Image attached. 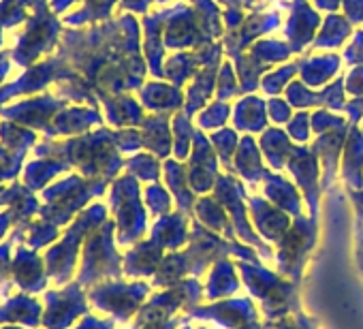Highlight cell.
Returning a JSON list of instances; mask_svg holds the SVG:
<instances>
[{"mask_svg": "<svg viewBox=\"0 0 363 329\" xmlns=\"http://www.w3.org/2000/svg\"><path fill=\"white\" fill-rule=\"evenodd\" d=\"M60 37H62V22L50 9V0L37 5L9 45L13 65L24 71L41 62L43 58H48L58 50Z\"/></svg>", "mask_w": 363, "mask_h": 329, "instance_id": "6da1fadb", "label": "cell"}, {"mask_svg": "<svg viewBox=\"0 0 363 329\" xmlns=\"http://www.w3.org/2000/svg\"><path fill=\"white\" fill-rule=\"evenodd\" d=\"M65 109V99L56 94H35L20 99L16 103H9L0 107V118L11 120L16 124H22L26 128H33L35 133H45L50 137L54 118Z\"/></svg>", "mask_w": 363, "mask_h": 329, "instance_id": "7a4b0ae2", "label": "cell"}, {"mask_svg": "<svg viewBox=\"0 0 363 329\" xmlns=\"http://www.w3.org/2000/svg\"><path fill=\"white\" fill-rule=\"evenodd\" d=\"M11 278L16 282V286L28 291V293H37L45 286V274L41 269V259L37 257L35 250L28 248H18L16 259L11 263Z\"/></svg>", "mask_w": 363, "mask_h": 329, "instance_id": "3957f363", "label": "cell"}, {"mask_svg": "<svg viewBox=\"0 0 363 329\" xmlns=\"http://www.w3.org/2000/svg\"><path fill=\"white\" fill-rule=\"evenodd\" d=\"M39 316H41V303H37V299L28 295L9 297L0 306V323H22L28 327H37Z\"/></svg>", "mask_w": 363, "mask_h": 329, "instance_id": "277c9868", "label": "cell"}, {"mask_svg": "<svg viewBox=\"0 0 363 329\" xmlns=\"http://www.w3.org/2000/svg\"><path fill=\"white\" fill-rule=\"evenodd\" d=\"M67 164L58 158H35L28 160L22 169V184H26L30 191H45V184L56 178L60 172H65Z\"/></svg>", "mask_w": 363, "mask_h": 329, "instance_id": "5b68a950", "label": "cell"}, {"mask_svg": "<svg viewBox=\"0 0 363 329\" xmlns=\"http://www.w3.org/2000/svg\"><path fill=\"white\" fill-rule=\"evenodd\" d=\"M7 206H9V212H11V218H13V227L30 223V218L37 212H41V206H39L37 197L33 195V191L26 184H20V182L9 184V201H7Z\"/></svg>", "mask_w": 363, "mask_h": 329, "instance_id": "8992f818", "label": "cell"}, {"mask_svg": "<svg viewBox=\"0 0 363 329\" xmlns=\"http://www.w3.org/2000/svg\"><path fill=\"white\" fill-rule=\"evenodd\" d=\"M0 143H5L20 154H28L37 145V133L11 120H3L0 122Z\"/></svg>", "mask_w": 363, "mask_h": 329, "instance_id": "52a82bcc", "label": "cell"}, {"mask_svg": "<svg viewBox=\"0 0 363 329\" xmlns=\"http://www.w3.org/2000/svg\"><path fill=\"white\" fill-rule=\"evenodd\" d=\"M54 238H56V227L50 225V223H45V221H41V223L35 221V223H28L26 225V238H24V242L28 244L30 250H37V248L50 244Z\"/></svg>", "mask_w": 363, "mask_h": 329, "instance_id": "ba28073f", "label": "cell"}, {"mask_svg": "<svg viewBox=\"0 0 363 329\" xmlns=\"http://www.w3.org/2000/svg\"><path fill=\"white\" fill-rule=\"evenodd\" d=\"M11 240L7 244H0V282L11 278Z\"/></svg>", "mask_w": 363, "mask_h": 329, "instance_id": "9c48e42d", "label": "cell"}, {"mask_svg": "<svg viewBox=\"0 0 363 329\" xmlns=\"http://www.w3.org/2000/svg\"><path fill=\"white\" fill-rule=\"evenodd\" d=\"M13 58H11V50L3 48L0 50V88H3L9 82V75L13 73Z\"/></svg>", "mask_w": 363, "mask_h": 329, "instance_id": "30bf717a", "label": "cell"}, {"mask_svg": "<svg viewBox=\"0 0 363 329\" xmlns=\"http://www.w3.org/2000/svg\"><path fill=\"white\" fill-rule=\"evenodd\" d=\"M13 227V218H11V212H0V240L5 238V233Z\"/></svg>", "mask_w": 363, "mask_h": 329, "instance_id": "8fae6325", "label": "cell"}, {"mask_svg": "<svg viewBox=\"0 0 363 329\" xmlns=\"http://www.w3.org/2000/svg\"><path fill=\"white\" fill-rule=\"evenodd\" d=\"M9 201V186H0V206H7Z\"/></svg>", "mask_w": 363, "mask_h": 329, "instance_id": "7c38bea8", "label": "cell"}, {"mask_svg": "<svg viewBox=\"0 0 363 329\" xmlns=\"http://www.w3.org/2000/svg\"><path fill=\"white\" fill-rule=\"evenodd\" d=\"M7 30L3 28V26H0V50H3L5 48V43H7V35H5Z\"/></svg>", "mask_w": 363, "mask_h": 329, "instance_id": "4fadbf2b", "label": "cell"}, {"mask_svg": "<svg viewBox=\"0 0 363 329\" xmlns=\"http://www.w3.org/2000/svg\"><path fill=\"white\" fill-rule=\"evenodd\" d=\"M3 329H18V327H3Z\"/></svg>", "mask_w": 363, "mask_h": 329, "instance_id": "5bb4252c", "label": "cell"}, {"mask_svg": "<svg viewBox=\"0 0 363 329\" xmlns=\"http://www.w3.org/2000/svg\"><path fill=\"white\" fill-rule=\"evenodd\" d=\"M5 3H7V0H5Z\"/></svg>", "mask_w": 363, "mask_h": 329, "instance_id": "9a60e30c", "label": "cell"}]
</instances>
